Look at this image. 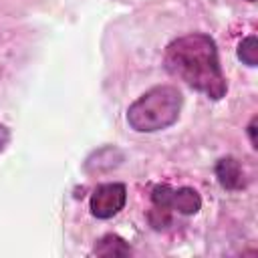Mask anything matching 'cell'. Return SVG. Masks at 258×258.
Masks as SVG:
<instances>
[{
  "label": "cell",
  "mask_w": 258,
  "mask_h": 258,
  "mask_svg": "<svg viewBox=\"0 0 258 258\" xmlns=\"http://www.w3.org/2000/svg\"><path fill=\"white\" fill-rule=\"evenodd\" d=\"M93 252L97 256H129L131 246L123 238H119L117 234H107V236L97 240Z\"/></svg>",
  "instance_id": "obj_6"
},
{
  "label": "cell",
  "mask_w": 258,
  "mask_h": 258,
  "mask_svg": "<svg viewBox=\"0 0 258 258\" xmlns=\"http://www.w3.org/2000/svg\"><path fill=\"white\" fill-rule=\"evenodd\" d=\"M151 202L155 208L183 216H194L202 208V198L194 187H171L167 183H159L151 189Z\"/></svg>",
  "instance_id": "obj_3"
},
{
  "label": "cell",
  "mask_w": 258,
  "mask_h": 258,
  "mask_svg": "<svg viewBox=\"0 0 258 258\" xmlns=\"http://www.w3.org/2000/svg\"><path fill=\"white\" fill-rule=\"evenodd\" d=\"M248 2H254V0H248Z\"/></svg>",
  "instance_id": "obj_10"
},
{
  "label": "cell",
  "mask_w": 258,
  "mask_h": 258,
  "mask_svg": "<svg viewBox=\"0 0 258 258\" xmlns=\"http://www.w3.org/2000/svg\"><path fill=\"white\" fill-rule=\"evenodd\" d=\"M8 141H10V129H8L6 125H2V123H0V153L6 149Z\"/></svg>",
  "instance_id": "obj_8"
},
{
  "label": "cell",
  "mask_w": 258,
  "mask_h": 258,
  "mask_svg": "<svg viewBox=\"0 0 258 258\" xmlns=\"http://www.w3.org/2000/svg\"><path fill=\"white\" fill-rule=\"evenodd\" d=\"M183 97L171 85H157L145 91L127 109V123L139 133H155L171 127L181 113Z\"/></svg>",
  "instance_id": "obj_2"
},
{
  "label": "cell",
  "mask_w": 258,
  "mask_h": 258,
  "mask_svg": "<svg viewBox=\"0 0 258 258\" xmlns=\"http://www.w3.org/2000/svg\"><path fill=\"white\" fill-rule=\"evenodd\" d=\"M216 177L218 181L222 183V187L226 189H242L246 187V175H244V169L240 165V161L232 155L228 157H222L218 163H216Z\"/></svg>",
  "instance_id": "obj_5"
},
{
  "label": "cell",
  "mask_w": 258,
  "mask_h": 258,
  "mask_svg": "<svg viewBox=\"0 0 258 258\" xmlns=\"http://www.w3.org/2000/svg\"><path fill=\"white\" fill-rule=\"evenodd\" d=\"M125 202H127V187L123 183L113 181V183H103L93 191L89 208L95 218L107 220V218H113L115 214H119L123 210Z\"/></svg>",
  "instance_id": "obj_4"
},
{
  "label": "cell",
  "mask_w": 258,
  "mask_h": 258,
  "mask_svg": "<svg viewBox=\"0 0 258 258\" xmlns=\"http://www.w3.org/2000/svg\"><path fill=\"white\" fill-rule=\"evenodd\" d=\"M238 58L244 64H248V67H256V62H258V40H256L254 34L252 36H246L240 42V46H238Z\"/></svg>",
  "instance_id": "obj_7"
},
{
  "label": "cell",
  "mask_w": 258,
  "mask_h": 258,
  "mask_svg": "<svg viewBox=\"0 0 258 258\" xmlns=\"http://www.w3.org/2000/svg\"><path fill=\"white\" fill-rule=\"evenodd\" d=\"M248 135H250L252 147L256 149V147H258V141H256V117H252V121H250V125H248Z\"/></svg>",
  "instance_id": "obj_9"
},
{
  "label": "cell",
  "mask_w": 258,
  "mask_h": 258,
  "mask_svg": "<svg viewBox=\"0 0 258 258\" xmlns=\"http://www.w3.org/2000/svg\"><path fill=\"white\" fill-rule=\"evenodd\" d=\"M163 64L171 77L214 101H220L228 91L218 58V46L214 38L204 32H189L171 40L165 48Z\"/></svg>",
  "instance_id": "obj_1"
}]
</instances>
